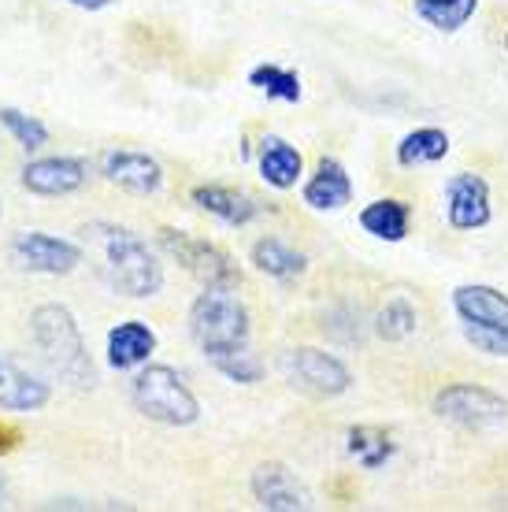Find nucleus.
<instances>
[{"label": "nucleus", "instance_id": "obj_1", "mask_svg": "<svg viewBox=\"0 0 508 512\" xmlns=\"http://www.w3.org/2000/svg\"><path fill=\"white\" fill-rule=\"evenodd\" d=\"M78 234H82V249H89V256L97 260V275L108 290L130 301H149L164 290V264L138 231L112 219H93V223H82Z\"/></svg>", "mask_w": 508, "mask_h": 512}, {"label": "nucleus", "instance_id": "obj_2", "mask_svg": "<svg viewBox=\"0 0 508 512\" xmlns=\"http://www.w3.org/2000/svg\"><path fill=\"white\" fill-rule=\"evenodd\" d=\"M30 338H34V346H38L41 360L56 383H64L75 394L97 390V383H101L97 364L89 357L75 312L64 301H45L30 312Z\"/></svg>", "mask_w": 508, "mask_h": 512}, {"label": "nucleus", "instance_id": "obj_3", "mask_svg": "<svg viewBox=\"0 0 508 512\" xmlns=\"http://www.w3.org/2000/svg\"><path fill=\"white\" fill-rule=\"evenodd\" d=\"M186 331L193 346L204 353V360H216L223 353L249 346L253 316L242 297L234 294V286H204L186 312Z\"/></svg>", "mask_w": 508, "mask_h": 512}, {"label": "nucleus", "instance_id": "obj_4", "mask_svg": "<svg viewBox=\"0 0 508 512\" xmlns=\"http://www.w3.org/2000/svg\"><path fill=\"white\" fill-rule=\"evenodd\" d=\"M130 405L160 427H193L201 420V401L186 379L167 364H141L130 383Z\"/></svg>", "mask_w": 508, "mask_h": 512}, {"label": "nucleus", "instance_id": "obj_5", "mask_svg": "<svg viewBox=\"0 0 508 512\" xmlns=\"http://www.w3.org/2000/svg\"><path fill=\"white\" fill-rule=\"evenodd\" d=\"M449 305L457 312L460 331L486 357L508 360V297L486 282H460L449 294Z\"/></svg>", "mask_w": 508, "mask_h": 512}, {"label": "nucleus", "instance_id": "obj_6", "mask_svg": "<svg viewBox=\"0 0 508 512\" xmlns=\"http://www.w3.org/2000/svg\"><path fill=\"white\" fill-rule=\"evenodd\" d=\"M156 245L201 286H234V290L242 286L238 260L227 249H219L216 242H208V238H197L190 231H175V227H160L156 231Z\"/></svg>", "mask_w": 508, "mask_h": 512}, {"label": "nucleus", "instance_id": "obj_7", "mask_svg": "<svg viewBox=\"0 0 508 512\" xmlns=\"http://www.w3.org/2000/svg\"><path fill=\"white\" fill-rule=\"evenodd\" d=\"M279 372L297 394L316 397V401H334L353 390V372L334 353L316 346H297L282 353Z\"/></svg>", "mask_w": 508, "mask_h": 512}, {"label": "nucleus", "instance_id": "obj_8", "mask_svg": "<svg viewBox=\"0 0 508 512\" xmlns=\"http://www.w3.org/2000/svg\"><path fill=\"white\" fill-rule=\"evenodd\" d=\"M434 416L457 423L464 431L486 435V431H501L508 423V401L479 383H453L434 394Z\"/></svg>", "mask_w": 508, "mask_h": 512}, {"label": "nucleus", "instance_id": "obj_9", "mask_svg": "<svg viewBox=\"0 0 508 512\" xmlns=\"http://www.w3.org/2000/svg\"><path fill=\"white\" fill-rule=\"evenodd\" d=\"M8 260L26 275H45V279H60L78 271V264L86 260V249L75 238L49 231H19L8 242Z\"/></svg>", "mask_w": 508, "mask_h": 512}, {"label": "nucleus", "instance_id": "obj_10", "mask_svg": "<svg viewBox=\"0 0 508 512\" xmlns=\"http://www.w3.org/2000/svg\"><path fill=\"white\" fill-rule=\"evenodd\" d=\"M97 171H101L104 182H112L115 190L134 193V197H153L164 186V164L145 149L112 145L97 156Z\"/></svg>", "mask_w": 508, "mask_h": 512}, {"label": "nucleus", "instance_id": "obj_11", "mask_svg": "<svg viewBox=\"0 0 508 512\" xmlns=\"http://www.w3.org/2000/svg\"><path fill=\"white\" fill-rule=\"evenodd\" d=\"M445 219L453 231H483L494 219L490 182L479 171H457L445 182Z\"/></svg>", "mask_w": 508, "mask_h": 512}, {"label": "nucleus", "instance_id": "obj_12", "mask_svg": "<svg viewBox=\"0 0 508 512\" xmlns=\"http://www.w3.org/2000/svg\"><path fill=\"white\" fill-rule=\"evenodd\" d=\"M19 186L34 197H71L89 186V164L82 156H34L19 171Z\"/></svg>", "mask_w": 508, "mask_h": 512}, {"label": "nucleus", "instance_id": "obj_13", "mask_svg": "<svg viewBox=\"0 0 508 512\" xmlns=\"http://www.w3.org/2000/svg\"><path fill=\"white\" fill-rule=\"evenodd\" d=\"M249 490H253L256 505L267 512H308L316 505L305 483L279 461L256 464L253 479H249Z\"/></svg>", "mask_w": 508, "mask_h": 512}, {"label": "nucleus", "instance_id": "obj_14", "mask_svg": "<svg viewBox=\"0 0 508 512\" xmlns=\"http://www.w3.org/2000/svg\"><path fill=\"white\" fill-rule=\"evenodd\" d=\"M190 205L197 212H204V216H212L216 223H223V227H249V223H256L267 212L253 193L223 186V182H201V186H193Z\"/></svg>", "mask_w": 508, "mask_h": 512}, {"label": "nucleus", "instance_id": "obj_15", "mask_svg": "<svg viewBox=\"0 0 508 512\" xmlns=\"http://www.w3.org/2000/svg\"><path fill=\"white\" fill-rule=\"evenodd\" d=\"M301 201L312 212H342L345 205H353V179L338 156H319L312 175L301 186Z\"/></svg>", "mask_w": 508, "mask_h": 512}, {"label": "nucleus", "instance_id": "obj_16", "mask_svg": "<svg viewBox=\"0 0 508 512\" xmlns=\"http://www.w3.org/2000/svg\"><path fill=\"white\" fill-rule=\"evenodd\" d=\"M160 346L156 331L145 320H123L115 323L104 338V360L112 372H138L141 364H149Z\"/></svg>", "mask_w": 508, "mask_h": 512}, {"label": "nucleus", "instance_id": "obj_17", "mask_svg": "<svg viewBox=\"0 0 508 512\" xmlns=\"http://www.w3.org/2000/svg\"><path fill=\"white\" fill-rule=\"evenodd\" d=\"M52 401V386L26 372L12 357H0V412H41Z\"/></svg>", "mask_w": 508, "mask_h": 512}, {"label": "nucleus", "instance_id": "obj_18", "mask_svg": "<svg viewBox=\"0 0 508 512\" xmlns=\"http://www.w3.org/2000/svg\"><path fill=\"white\" fill-rule=\"evenodd\" d=\"M256 171H260V179L271 190L286 193L305 175V156H301V149L293 141L279 138V134H264L260 149H256Z\"/></svg>", "mask_w": 508, "mask_h": 512}, {"label": "nucleus", "instance_id": "obj_19", "mask_svg": "<svg viewBox=\"0 0 508 512\" xmlns=\"http://www.w3.org/2000/svg\"><path fill=\"white\" fill-rule=\"evenodd\" d=\"M360 227L375 238V242H405L408 238V227H412V205L401 201V197H379V201H371V205L360 208Z\"/></svg>", "mask_w": 508, "mask_h": 512}, {"label": "nucleus", "instance_id": "obj_20", "mask_svg": "<svg viewBox=\"0 0 508 512\" xmlns=\"http://www.w3.org/2000/svg\"><path fill=\"white\" fill-rule=\"evenodd\" d=\"M249 264L267 279L293 282L308 271V256L301 249H293L290 242H282V238H256L253 249H249Z\"/></svg>", "mask_w": 508, "mask_h": 512}, {"label": "nucleus", "instance_id": "obj_21", "mask_svg": "<svg viewBox=\"0 0 508 512\" xmlns=\"http://www.w3.org/2000/svg\"><path fill=\"white\" fill-rule=\"evenodd\" d=\"M345 453L353 457L364 472H379L397 457V442L390 431L382 427H368V423H356L345 431Z\"/></svg>", "mask_w": 508, "mask_h": 512}, {"label": "nucleus", "instance_id": "obj_22", "mask_svg": "<svg viewBox=\"0 0 508 512\" xmlns=\"http://www.w3.org/2000/svg\"><path fill=\"white\" fill-rule=\"evenodd\" d=\"M449 149H453V141H449V134L442 127H416L397 141L394 156L401 167H427L445 160Z\"/></svg>", "mask_w": 508, "mask_h": 512}, {"label": "nucleus", "instance_id": "obj_23", "mask_svg": "<svg viewBox=\"0 0 508 512\" xmlns=\"http://www.w3.org/2000/svg\"><path fill=\"white\" fill-rule=\"evenodd\" d=\"M412 12L438 34H457L475 19L479 0H412Z\"/></svg>", "mask_w": 508, "mask_h": 512}, {"label": "nucleus", "instance_id": "obj_24", "mask_svg": "<svg viewBox=\"0 0 508 512\" xmlns=\"http://www.w3.org/2000/svg\"><path fill=\"white\" fill-rule=\"evenodd\" d=\"M249 86L256 93H264L267 101H282V104H301V97H305L301 75L282 64H256L249 71Z\"/></svg>", "mask_w": 508, "mask_h": 512}, {"label": "nucleus", "instance_id": "obj_25", "mask_svg": "<svg viewBox=\"0 0 508 512\" xmlns=\"http://www.w3.org/2000/svg\"><path fill=\"white\" fill-rule=\"evenodd\" d=\"M0 127L12 134V141L23 153H41V149L49 145V127H45L38 116L15 108V104H4V108H0Z\"/></svg>", "mask_w": 508, "mask_h": 512}, {"label": "nucleus", "instance_id": "obj_26", "mask_svg": "<svg viewBox=\"0 0 508 512\" xmlns=\"http://www.w3.org/2000/svg\"><path fill=\"white\" fill-rule=\"evenodd\" d=\"M375 334H379L382 342H405V338L416 334V308H412V301H408L405 294L390 297V301L379 308Z\"/></svg>", "mask_w": 508, "mask_h": 512}, {"label": "nucleus", "instance_id": "obj_27", "mask_svg": "<svg viewBox=\"0 0 508 512\" xmlns=\"http://www.w3.org/2000/svg\"><path fill=\"white\" fill-rule=\"evenodd\" d=\"M212 368H216L227 383H238V386H253L264 379V364H260V357L253 353V346L245 349H234V353H223V357L208 360Z\"/></svg>", "mask_w": 508, "mask_h": 512}, {"label": "nucleus", "instance_id": "obj_28", "mask_svg": "<svg viewBox=\"0 0 508 512\" xmlns=\"http://www.w3.org/2000/svg\"><path fill=\"white\" fill-rule=\"evenodd\" d=\"M19 442H23V431H19V427H12L8 420H0V457L15 453V449H19Z\"/></svg>", "mask_w": 508, "mask_h": 512}, {"label": "nucleus", "instance_id": "obj_29", "mask_svg": "<svg viewBox=\"0 0 508 512\" xmlns=\"http://www.w3.org/2000/svg\"><path fill=\"white\" fill-rule=\"evenodd\" d=\"M64 4H71L78 12H104V8H112L115 0H64Z\"/></svg>", "mask_w": 508, "mask_h": 512}, {"label": "nucleus", "instance_id": "obj_30", "mask_svg": "<svg viewBox=\"0 0 508 512\" xmlns=\"http://www.w3.org/2000/svg\"><path fill=\"white\" fill-rule=\"evenodd\" d=\"M4 505H8V479L0 475V509H4Z\"/></svg>", "mask_w": 508, "mask_h": 512}, {"label": "nucleus", "instance_id": "obj_31", "mask_svg": "<svg viewBox=\"0 0 508 512\" xmlns=\"http://www.w3.org/2000/svg\"><path fill=\"white\" fill-rule=\"evenodd\" d=\"M0 219H4V201H0Z\"/></svg>", "mask_w": 508, "mask_h": 512}, {"label": "nucleus", "instance_id": "obj_32", "mask_svg": "<svg viewBox=\"0 0 508 512\" xmlns=\"http://www.w3.org/2000/svg\"><path fill=\"white\" fill-rule=\"evenodd\" d=\"M505 49H508V30H505Z\"/></svg>", "mask_w": 508, "mask_h": 512}]
</instances>
